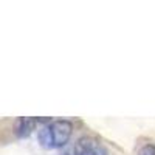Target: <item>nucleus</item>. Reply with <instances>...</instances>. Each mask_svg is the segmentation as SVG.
Returning <instances> with one entry per match:
<instances>
[{"mask_svg": "<svg viewBox=\"0 0 155 155\" xmlns=\"http://www.w3.org/2000/svg\"><path fill=\"white\" fill-rule=\"evenodd\" d=\"M73 132V124L67 120L50 121L37 132L39 143L45 149H58L68 143Z\"/></svg>", "mask_w": 155, "mask_h": 155, "instance_id": "1", "label": "nucleus"}, {"mask_svg": "<svg viewBox=\"0 0 155 155\" xmlns=\"http://www.w3.org/2000/svg\"><path fill=\"white\" fill-rule=\"evenodd\" d=\"M64 155H70V153H64Z\"/></svg>", "mask_w": 155, "mask_h": 155, "instance_id": "6", "label": "nucleus"}, {"mask_svg": "<svg viewBox=\"0 0 155 155\" xmlns=\"http://www.w3.org/2000/svg\"><path fill=\"white\" fill-rule=\"evenodd\" d=\"M41 123H50V120H44V118H19L17 123H16L17 137H20V138L28 137L30 134H33L36 130V127Z\"/></svg>", "mask_w": 155, "mask_h": 155, "instance_id": "2", "label": "nucleus"}, {"mask_svg": "<svg viewBox=\"0 0 155 155\" xmlns=\"http://www.w3.org/2000/svg\"><path fill=\"white\" fill-rule=\"evenodd\" d=\"M92 155H109V153H107V150H106L104 147H102V146L99 144V146L95 149V152H93Z\"/></svg>", "mask_w": 155, "mask_h": 155, "instance_id": "5", "label": "nucleus"}, {"mask_svg": "<svg viewBox=\"0 0 155 155\" xmlns=\"http://www.w3.org/2000/svg\"><path fill=\"white\" fill-rule=\"evenodd\" d=\"M137 155H155V146L153 144H144L143 147L138 149Z\"/></svg>", "mask_w": 155, "mask_h": 155, "instance_id": "4", "label": "nucleus"}, {"mask_svg": "<svg viewBox=\"0 0 155 155\" xmlns=\"http://www.w3.org/2000/svg\"><path fill=\"white\" fill-rule=\"evenodd\" d=\"M99 146V143L93 138L84 137L81 140H78V143L73 147V155H92L95 149Z\"/></svg>", "mask_w": 155, "mask_h": 155, "instance_id": "3", "label": "nucleus"}]
</instances>
